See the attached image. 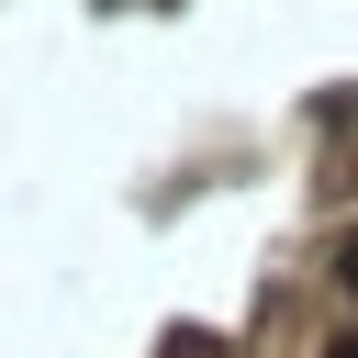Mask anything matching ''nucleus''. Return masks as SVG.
I'll list each match as a JSON object with an SVG mask.
<instances>
[{
    "mask_svg": "<svg viewBox=\"0 0 358 358\" xmlns=\"http://www.w3.org/2000/svg\"><path fill=\"white\" fill-rule=\"evenodd\" d=\"M336 291H347V302H358V235H347V246H336Z\"/></svg>",
    "mask_w": 358,
    "mask_h": 358,
    "instance_id": "nucleus-1",
    "label": "nucleus"
},
{
    "mask_svg": "<svg viewBox=\"0 0 358 358\" xmlns=\"http://www.w3.org/2000/svg\"><path fill=\"white\" fill-rule=\"evenodd\" d=\"M324 358H358V336H336V347H324Z\"/></svg>",
    "mask_w": 358,
    "mask_h": 358,
    "instance_id": "nucleus-2",
    "label": "nucleus"
}]
</instances>
